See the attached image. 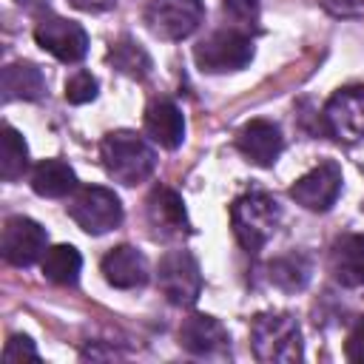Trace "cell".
Returning <instances> with one entry per match:
<instances>
[{"instance_id":"cell-1","label":"cell","mask_w":364,"mask_h":364,"mask_svg":"<svg viewBox=\"0 0 364 364\" xmlns=\"http://www.w3.org/2000/svg\"><path fill=\"white\" fill-rule=\"evenodd\" d=\"M100 156L108 176H114L122 185L145 182L156 168L154 148L134 131H111L100 145Z\"/></svg>"},{"instance_id":"cell-2","label":"cell","mask_w":364,"mask_h":364,"mask_svg":"<svg viewBox=\"0 0 364 364\" xmlns=\"http://www.w3.org/2000/svg\"><path fill=\"white\" fill-rule=\"evenodd\" d=\"M230 225L247 253H259L279 225V205L264 191H250L230 205Z\"/></svg>"},{"instance_id":"cell-3","label":"cell","mask_w":364,"mask_h":364,"mask_svg":"<svg viewBox=\"0 0 364 364\" xmlns=\"http://www.w3.org/2000/svg\"><path fill=\"white\" fill-rule=\"evenodd\" d=\"M253 353L259 361L293 364L301 361V330L290 313H262L250 327Z\"/></svg>"},{"instance_id":"cell-4","label":"cell","mask_w":364,"mask_h":364,"mask_svg":"<svg viewBox=\"0 0 364 364\" xmlns=\"http://www.w3.org/2000/svg\"><path fill=\"white\" fill-rule=\"evenodd\" d=\"M193 60L208 74L239 71L253 60V40L239 28H222L193 48Z\"/></svg>"},{"instance_id":"cell-5","label":"cell","mask_w":364,"mask_h":364,"mask_svg":"<svg viewBox=\"0 0 364 364\" xmlns=\"http://www.w3.org/2000/svg\"><path fill=\"white\" fill-rule=\"evenodd\" d=\"M68 216L91 236L108 233L122 222V205L119 196L100 185L77 188V193L68 202Z\"/></svg>"},{"instance_id":"cell-6","label":"cell","mask_w":364,"mask_h":364,"mask_svg":"<svg viewBox=\"0 0 364 364\" xmlns=\"http://www.w3.org/2000/svg\"><path fill=\"white\" fill-rule=\"evenodd\" d=\"M156 284L162 296L176 307H191L202 293V273L188 250H171L159 259Z\"/></svg>"},{"instance_id":"cell-7","label":"cell","mask_w":364,"mask_h":364,"mask_svg":"<svg viewBox=\"0 0 364 364\" xmlns=\"http://www.w3.org/2000/svg\"><path fill=\"white\" fill-rule=\"evenodd\" d=\"M205 17L202 0H151L145 9L148 28L162 40L191 37Z\"/></svg>"},{"instance_id":"cell-8","label":"cell","mask_w":364,"mask_h":364,"mask_svg":"<svg viewBox=\"0 0 364 364\" xmlns=\"http://www.w3.org/2000/svg\"><path fill=\"white\" fill-rule=\"evenodd\" d=\"M34 40L54 54L60 63H80L88 51V34L80 23L65 20V17H43L34 28Z\"/></svg>"},{"instance_id":"cell-9","label":"cell","mask_w":364,"mask_h":364,"mask_svg":"<svg viewBox=\"0 0 364 364\" xmlns=\"http://www.w3.org/2000/svg\"><path fill=\"white\" fill-rule=\"evenodd\" d=\"M341 193V168L327 159L290 185V196L307 210H330Z\"/></svg>"},{"instance_id":"cell-10","label":"cell","mask_w":364,"mask_h":364,"mask_svg":"<svg viewBox=\"0 0 364 364\" xmlns=\"http://www.w3.org/2000/svg\"><path fill=\"white\" fill-rule=\"evenodd\" d=\"M46 242H48L46 228H40V225H37L34 219H28V216H11V219H6V225H3L0 250H3V259H6L9 264L28 267L31 262L40 259V253L46 250Z\"/></svg>"},{"instance_id":"cell-11","label":"cell","mask_w":364,"mask_h":364,"mask_svg":"<svg viewBox=\"0 0 364 364\" xmlns=\"http://www.w3.org/2000/svg\"><path fill=\"white\" fill-rule=\"evenodd\" d=\"M324 125L336 139H361L364 136V85L341 88L324 108Z\"/></svg>"},{"instance_id":"cell-12","label":"cell","mask_w":364,"mask_h":364,"mask_svg":"<svg viewBox=\"0 0 364 364\" xmlns=\"http://www.w3.org/2000/svg\"><path fill=\"white\" fill-rule=\"evenodd\" d=\"M179 344L199 358H225L230 353V336L228 330L213 318L193 313L179 327Z\"/></svg>"},{"instance_id":"cell-13","label":"cell","mask_w":364,"mask_h":364,"mask_svg":"<svg viewBox=\"0 0 364 364\" xmlns=\"http://www.w3.org/2000/svg\"><path fill=\"white\" fill-rule=\"evenodd\" d=\"M148 222L154 228L156 236L168 239V236H182L188 233V213H185V205H182V196L173 191V188H165V185H156L151 193H148Z\"/></svg>"},{"instance_id":"cell-14","label":"cell","mask_w":364,"mask_h":364,"mask_svg":"<svg viewBox=\"0 0 364 364\" xmlns=\"http://www.w3.org/2000/svg\"><path fill=\"white\" fill-rule=\"evenodd\" d=\"M236 148L253 162V165H273L284 148V139H282V131L279 125H273L270 119H250L239 136H236Z\"/></svg>"},{"instance_id":"cell-15","label":"cell","mask_w":364,"mask_h":364,"mask_svg":"<svg viewBox=\"0 0 364 364\" xmlns=\"http://www.w3.org/2000/svg\"><path fill=\"white\" fill-rule=\"evenodd\" d=\"M145 134L159 148H168V151L179 148L185 139V119H182V111L176 108V102H171L165 97L151 100L145 108Z\"/></svg>"},{"instance_id":"cell-16","label":"cell","mask_w":364,"mask_h":364,"mask_svg":"<svg viewBox=\"0 0 364 364\" xmlns=\"http://www.w3.org/2000/svg\"><path fill=\"white\" fill-rule=\"evenodd\" d=\"M102 276L108 284H114L119 290L142 287L148 282V262L136 247L119 245L102 256Z\"/></svg>"},{"instance_id":"cell-17","label":"cell","mask_w":364,"mask_h":364,"mask_svg":"<svg viewBox=\"0 0 364 364\" xmlns=\"http://www.w3.org/2000/svg\"><path fill=\"white\" fill-rule=\"evenodd\" d=\"M330 273L344 287L364 284V233H344L333 242Z\"/></svg>"},{"instance_id":"cell-18","label":"cell","mask_w":364,"mask_h":364,"mask_svg":"<svg viewBox=\"0 0 364 364\" xmlns=\"http://www.w3.org/2000/svg\"><path fill=\"white\" fill-rule=\"evenodd\" d=\"M3 100H40L46 91V77L34 63H9L0 77Z\"/></svg>"},{"instance_id":"cell-19","label":"cell","mask_w":364,"mask_h":364,"mask_svg":"<svg viewBox=\"0 0 364 364\" xmlns=\"http://www.w3.org/2000/svg\"><path fill=\"white\" fill-rule=\"evenodd\" d=\"M31 188L40 196L60 199V196H68L71 191H77V176H74L68 162H63V159H43L31 171Z\"/></svg>"},{"instance_id":"cell-20","label":"cell","mask_w":364,"mask_h":364,"mask_svg":"<svg viewBox=\"0 0 364 364\" xmlns=\"http://www.w3.org/2000/svg\"><path fill=\"white\" fill-rule=\"evenodd\" d=\"M82 270V256L71 245H54L43 256V276L54 284H74Z\"/></svg>"},{"instance_id":"cell-21","label":"cell","mask_w":364,"mask_h":364,"mask_svg":"<svg viewBox=\"0 0 364 364\" xmlns=\"http://www.w3.org/2000/svg\"><path fill=\"white\" fill-rule=\"evenodd\" d=\"M26 168H28V148L23 136L11 125H3L0 128V176L6 182H14L26 173Z\"/></svg>"},{"instance_id":"cell-22","label":"cell","mask_w":364,"mask_h":364,"mask_svg":"<svg viewBox=\"0 0 364 364\" xmlns=\"http://www.w3.org/2000/svg\"><path fill=\"white\" fill-rule=\"evenodd\" d=\"M108 60H111V65H114L119 74H125V77H131V80H142V77H148V71H151V57H148L145 48H142L136 40H131V37L117 40V43L111 46Z\"/></svg>"},{"instance_id":"cell-23","label":"cell","mask_w":364,"mask_h":364,"mask_svg":"<svg viewBox=\"0 0 364 364\" xmlns=\"http://www.w3.org/2000/svg\"><path fill=\"white\" fill-rule=\"evenodd\" d=\"M307 279H310V262L299 253L270 262V282L282 290H301L307 284Z\"/></svg>"},{"instance_id":"cell-24","label":"cell","mask_w":364,"mask_h":364,"mask_svg":"<svg viewBox=\"0 0 364 364\" xmlns=\"http://www.w3.org/2000/svg\"><path fill=\"white\" fill-rule=\"evenodd\" d=\"M3 361L6 364H23V361H40V353L34 347V341L28 336H9L6 347H3Z\"/></svg>"},{"instance_id":"cell-25","label":"cell","mask_w":364,"mask_h":364,"mask_svg":"<svg viewBox=\"0 0 364 364\" xmlns=\"http://www.w3.org/2000/svg\"><path fill=\"white\" fill-rule=\"evenodd\" d=\"M94 97H97V80L88 71H77L74 77H68V82H65V100L68 102L82 105V102H91Z\"/></svg>"},{"instance_id":"cell-26","label":"cell","mask_w":364,"mask_h":364,"mask_svg":"<svg viewBox=\"0 0 364 364\" xmlns=\"http://www.w3.org/2000/svg\"><path fill=\"white\" fill-rule=\"evenodd\" d=\"M222 9L239 26H253L259 20V0H222Z\"/></svg>"},{"instance_id":"cell-27","label":"cell","mask_w":364,"mask_h":364,"mask_svg":"<svg viewBox=\"0 0 364 364\" xmlns=\"http://www.w3.org/2000/svg\"><path fill=\"white\" fill-rule=\"evenodd\" d=\"M344 355L355 364H364V316L353 324L347 341H344Z\"/></svg>"},{"instance_id":"cell-28","label":"cell","mask_w":364,"mask_h":364,"mask_svg":"<svg viewBox=\"0 0 364 364\" xmlns=\"http://www.w3.org/2000/svg\"><path fill=\"white\" fill-rule=\"evenodd\" d=\"M71 6L82 9V11H105L114 6V0H68Z\"/></svg>"},{"instance_id":"cell-29","label":"cell","mask_w":364,"mask_h":364,"mask_svg":"<svg viewBox=\"0 0 364 364\" xmlns=\"http://www.w3.org/2000/svg\"><path fill=\"white\" fill-rule=\"evenodd\" d=\"M333 11H338V14H350L353 9H355V0H324Z\"/></svg>"},{"instance_id":"cell-30","label":"cell","mask_w":364,"mask_h":364,"mask_svg":"<svg viewBox=\"0 0 364 364\" xmlns=\"http://www.w3.org/2000/svg\"><path fill=\"white\" fill-rule=\"evenodd\" d=\"M17 3H20L23 9H37V6H43L46 0H17Z\"/></svg>"}]
</instances>
